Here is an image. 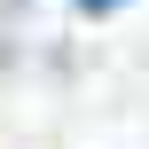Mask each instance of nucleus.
<instances>
[{"mask_svg":"<svg viewBox=\"0 0 149 149\" xmlns=\"http://www.w3.org/2000/svg\"><path fill=\"white\" fill-rule=\"evenodd\" d=\"M71 8H79V16H110L118 0H71Z\"/></svg>","mask_w":149,"mask_h":149,"instance_id":"nucleus-1","label":"nucleus"}]
</instances>
